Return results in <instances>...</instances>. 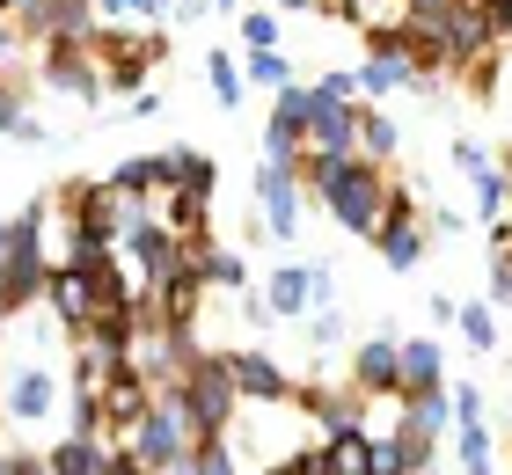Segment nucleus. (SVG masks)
<instances>
[{
  "label": "nucleus",
  "mask_w": 512,
  "mask_h": 475,
  "mask_svg": "<svg viewBox=\"0 0 512 475\" xmlns=\"http://www.w3.org/2000/svg\"><path fill=\"white\" fill-rule=\"evenodd\" d=\"M198 439H213V432H205V417H198V402L183 395V388H161L154 410L132 424L125 454H139L154 475H183V461L198 454Z\"/></svg>",
  "instance_id": "nucleus-1"
},
{
  "label": "nucleus",
  "mask_w": 512,
  "mask_h": 475,
  "mask_svg": "<svg viewBox=\"0 0 512 475\" xmlns=\"http://www.w3.org/2000/svg\"><path fill=\"white\" fill-rule=\"evenodd\" d=\"M52 337H66V322L52 315V307H44V322H37V337H30V359H15L8 373H0V417L22 424V432L52 417V410H59V395H74V388H59V373H52V366L37 359V344H52Z\"/></svg>",
  "instance_id": "nucleus-2"
},
{
  "label": "nucleus",
  "mask_w": 512,
  "mask_h": 475,
  "mask_svg": "<svg viewBox=\"0 0 512 475\" xmlns=\"http://www.w3.org/2000/svg\"><path fill=\"white\" fill-rule=\"evenodd\" d=\"M425 81V66H417V30L410 15L388 22V30H366V59H359V95L374 103V95H395V88H417Z\"/></svg>",
  "instance_id": "nucleus-3"
},
{
  "label": "nucleus",
  "mask_w": 512,
  "mask_h": 475,
  "mask_svg": "<svg viewBox=\"0 0 512 475\" xmlns=\"http://www.w3.org/2000/svg\"><path fill=\"white\" fill-rule=\"evenodd\" d=\"M37 74L44 88H59V95H74V103H103V59H96V37L74 44V37H52L44 44V59H37Z\"/></svg>",
  "instance_id": "nucleus-4"
},
{
  "label": "nucleus",
  "mask_w": 512,
  "mask_h": 475,
  "mask_svg": "<svg viewBox=\"0 0 512 475\" xmlns=\"http://www.w3.org/2000/svg\"><path fill=\"white\" fill-rule=\"evenodd\" d=\"M176 388L198 402L205 432H227V424L242 417V388H235V373H227V351H220V359H213V351H198V359H191V373H183Z\"/></svg>",
  "instance_id": "nucleus-5"
},
{
  "label": "nucleus",
  "mask_w": 512,
  "mask_h": 475,
  "mask_svg": "<svg viewBox=\"0 0 512 475\" xmlns=\"http://www.w3.org/2000/svg\"><path fill=\"white\" fill-rule=\"evenodd\" d=\"M256 212H264V242H293L300 212H308V183H300V169L264 161V169H256Z\"/></svg>",
  "instance_id": "nucleus-6"
},
{
  "label": "nucleus",
  "mask_w": 512,
  "mask_h": 475,
  "mask_svg": "<svg viewBox=\"0 0 512 475\" xmlns=\"http://www.w3.org/2000/svg\"><path fill=\"white\" fill-rule=\"evenodd\" d=\"M308 125H315V88H278L271 103V125H264V161H286L300 169V154H308Z\"/></svg>",
  "instance_id": "nucleus-7"
},
{
  "label": "nucleus",
  "mask_w": 512,
  "mask_h": 475,
  "mask_svg": "<svg viewBox=\"0 0 512 475\" xmlns=\"http://www.w3.org/2000/svg\"><path fill=\"white\" fill-rule=\"evenodd\" d=\"M374 249H381L388 271H417V264H425V227H417V198H410L403 183L388 190V212H381V227H374Z\"/></svg>",
  "instance_id": "nucleus-8"
},
{
  "label": "nucleus",
  "mask_w": 512,
  "mask_h": 475,
  "mask_svg": "<svg viewBox=\"0 0 512 475\" xmlns=\"http://www.w3.org/2000/svg\"><path fill=\"white\" fill-rule=\"evenodd\" d=\"M227 373H235L242 402H256V410H286V402H300V380L271 359V351H227Z\"/></svg>",
  "instance_id": "nucleus-9"
},
{
  "label": "nucleus",
  "mask_w": 512,
  "mask_h": 475,
  "mask_svg": "<svg viewBox=\"0 0 512 475\" xmlns=\"http://www.w3.org/2000/svg\"><path fill=\"white\" fill-rule=\"evenodd\" d=\"M395 337H366L352 359H344V380H352L359 395H374V402H403V359H395Z\"/></svg>",
  "instance_id": "nucleus-10"
},
{
  "label": "nucleus",
  "mask_w": 512,
  "mask_h": 475,
  "mask_svg": "<svg viewBox=\"0 0 512 475\" xmlns=\"http://www.w3.org/2000/svg\"><path fill=\"white\" fill-rule=\"evenodd\" d=\"M44 307L66 322V337H81L88 322H96V307H103V293H96V271H74V264H52V278H44Z\"/></svg>",
  "instance_id": "nucleus-11"
},
{
  "label": "nucleus",
  "mask_w": 512,
  "mask_h": 475,
  "mask_svg": "<svg viewBox=\"0 0 512 475\" xmlns=\"http://www.w3.org/2000/svg\"><path fill=\"white\" fill-rule=\"evenodd\" d=\"M308 154H359V103L315 88V125H308Z\"/></svg>",
  "instance_id": "nucleus-12"
},
{
  "label": "nucleus",
  "mask_w": 512,
  "mask_h": 475,
  "mask_svg": "<svg viewBox=\"0 0 512 475\" xmlns=\"http://www.w3.org/2000/svg\"><path fill=\"white\" fill-rule=\"evenodd\" d=\"M22 30H30L37 44H52V37H74V44H88L103 30V15H96V0H44L37 15H22Z\"/></svg>",
  "instance_id": "nucleus-13"
},
{
  "label": "nucleus",
  "mask_w": 512,
  "mask_h": 475,
  "mask_svg": "<svg viewBox=\"0 0 512 475\" xmlns=\"http://www.w3.org/2000/svg\"><path fill=\"white\" fill-rule=\"evenodd\" d=\"M264 300H271V315H278V322L315 315V307H322V264H286V271H271Z\"/></svg>",
  "instance_id": "nucleus-14"
},
{
  "label": "nucleus",
  "mask_w": 512,
  "mask_h": 475,
  "mask_svg": "<svg viewBox=\"0 0 512 475\" xmlns=\"http://www.w3.org/2000/svg\"><path fill=\"white\" fill-rule=\"evenodd\" d=\"M161 227H169V234H183V242H191V249H205V242H213V190H161Z\"/></svg>",
  "instance_id": "nucleus-15"
},
{
  "label": "nucleus",
  "mask_w": 512,
  "mask_h": 475,
  "mask_svg": "<svg viewBox=\"0 0 512 475\" xmlns=\"http://www.w3.org/2000/svg\"><path fill=\"white\" fill-rule=\"evenodd\" d=\"M395 359H403V402L425 395V388H447V344L439 337H410Z\"/></svg>",
  "instance_id": "nucleus-16"
},
{
  "label": "nucleus",
  "mask_w": 512,
  "mask_h": 475,
  "mask_svg": "<svg viewBox=\"0 0 512 475\" xmlns=\"http://www.w3.org/2000/svg\"><path fill=\"white\" fill-rule=\"evenodd\" d=\"M359 402H366V395L352 388V380H344V388H300V410H315L322 432H359V424H366Z\"/></svg>",
  "instance_id": "nucleus-17"
},
{
  "label": "nucleus",
  "mask_w": 512,
  "mask_h": 475,
  "mask_svg": "<svg viewBox=\"0 0 512 475\" xmlns=\"http://www.w3.org/2000/svg\"><path fill=\"white\" fill-rule=\"evenodd\" d=\"M44 461H52V475H103L110 446H103V439H88V432H59Z\"/></svg>",
  "instance_id": "nucleus-18"
},
{
  "label": "nucleus",
  "mask_w": 512,
  "mask_h": 475,
  "mask_svg": "<svg viewBox=\"0 0 512 475\" xmlns=\"http://www.w3.org/2000/svg\"><path fill=\"white\" fill-rule=\"evenodd\" d=\"M469 190H476V212H483V227H498L505 220V205H512V169H498L491 154L469 169Z\"/></svg>",
  "instance_id": "nucleus-19"
},
{
  "label": "nucleus",
  "mask_w": 512,
  "mask_h": 475,
  "mask_svg": "<svg viewBox=\"0 0 512 475\" xmlns=\"http://www.w3.org/2000/svg\"><path fill=\"white\" fill-rule=\"evenodd\" d=\"M454 468L461 475H498V446H491V424L483 417L454 424Z\"/></svg>",
  "instance_id": "nucleus-20"
},
{
  "label": "nucleus",
  "mask_w": 512,
  "mask_h": 475,
  "mask_svg": "<svg viewBox=\"0 0 512 475\" xmlns=\"http://www.w3.org/2000/svg\"><path fill=\"white\" fill-rule=\"evenodd\" d=\"M110 183H118L125 198H161V190H169V154H132V161L110 169Z\"/></svg>",
  "instance_id": "nucleus-21"
},
{
  "label": "nucleus",
  "mask_w": 512,
  "mask_h": 475,
  "mask_svg": "<svg viewBox=\"0 0 512 475\" xmlns=\"http://www.w3.org/2000/svg\"><path fill=\"white\" fill-rule=\"evenodd\" d=\"M198 278H205V293H249V264L235 249H220V242L198 249Z\"/></svg>",
  "instance_id": "nucleus-22"
},
{
  "label": "nucleus",
  "mask_w": 512,
  "mask_h": 475,
  "mask_svg": "<svg viewBox=\"0 0 512 475\" xmlns=\"http://www.w3.org/2000/svg\"><path fill=\"white\" fill-rule=\"evenodd\" d=\"M359 154L381 161V169L403 154V132H395V117H381V103H359Z\"/></svg>",
  "instance_id": "nucleus-23"
},
{
  "label": "nucleus",
  "mask_w": 512,
  "mask_h": 475,
  "mask_svg": "<svg viewBox=\"0 0 512 475\" xmlns=\"http://www.w3.org/2000/svg\"><path fill=\"white\" fill-rule=\"evenodd\" d=\"M322 461H330V475H374V432H330V446H322Z\"/></svg>",
  "instance_id": "nucleus-24"
},
{
  "label": "nucleus",
  "mask_w": 512,
  "mask_h": 475,
  "mask_svg": "<svg viewBox=\"0 0 512 475\" xmlns=\"http://www.w3.org/2000/svg\"><path fill=\"white\" fill-rule=\"evenodd\" d=\"M395 446H403V468L410 475H432V461H439V432H432V424H417L403 410V417H395Z\"/></svg>",
  "instance_id": "nucleus-25"
},
{
  "label": "nucleus",
  "mask_w": 512,
  "mask_h": 475,
  "mask_svg": "<svg viewBox=\"0 0 512 475\" xmlns=\"http://www.w3.org/2000/svg\"><path fill=\"white\" fill-rule=\"evenodd\" d=\"M118 366L125 359H110V351H96V344H74V395H103Z\"/></svg>",
  "instance_id": "nucleus-26"
},
{
  "label": "nucleus",
  "mask_w": 512,
  "mask_h": 475,
  "mask_svg": "<svg viewBox=\"0 0 512 475\" xmlns=\"http://www.w3.org/2000/svg\"><path fill=\"white\" fill-rule=\"evenodd\" d=\"M183 475H242V454H235V439H227V432L198 439V454L183 461Z\"/></svg>",
  "instance_id": "nucleus-27"
},
{
  "label": "nucleus",
  "mask_w": 512,
  "mask_h": 475,
  "mask_svg": "<svg viewBox=\"0 0 512 475\" xmlns=\"http://www.w3.org/2000/svg\"><path fill=\"white\" fill-rule=\"evenodd\" d=\"M454 329L469 337V351H498V315H491V300H461Z\"/></svg>",
  "instance_id": "nucleus-28"
},
{
  "label": "nucleus",
  "mask_w": 512,
  "mask_h": 475,
  "mask_svg": "<svg viewBox=\"0 0 512 475\" xmlns=\"http://www.w3.org/2000/svg\"><path fill=\"white\" fill-rule=\"evenodd\" d=\"M242 74H249L256 88H271V95H278V88H293V59H286V52H278V44H256V52H249V66H242Z\"/></svg>",
  "instance_id": "nucleus-29"
},
{
  "label": "nucleus",
  "mask_w": 512,
  "mask_h": 475,
  "mask_svg": "<svg viewBox=\"0 0 512 475\" xmlns=\"http://www.w3.org/2000/svg\"><path fill=\"white\" fill-rule=\"evenodd\" d=\"M205 81H213V103H220V110H235V103H242V81H249V74L235 66V52H205Z\"/></svg>",
  "instance_id": "nucleus-30"
},
{
  "label": "nucleus",
  "mask_w": 512,
  "mask_h": 475,
  "mask_svg": "<svg viewBox=\"0 0 512 475\" xmlns=\"http://www.w3.org/2000/svg\"><path fill=\"white\" fill-rule=\"evenodd\" d=\"M169 183H176V190H213V154L176 147V154H169Z\"/></svg>",
  "instance_id": "nucleus-31"
},
{
  "label": "nucleus",
  "mask_w": 512,
  "mask_h": 475,
  "mask_svg": "<svg viewBox=\"0 0 512 475\" xmlns=\"http://www.w3.org/2000/svg\"><path fill=\"white\" fill-rule=\"evenodd\" d=\"M491 300L512 307V227L505 220L491 227Z\"/></svg>",
  "instance_id": "nucleus-32"
},
{
  "label": "nucleus",
  "mask_w": 512,
  "mask_h": 475,
  "mask_svg": "<svg viewBox=\"0 0 512 475\" xmlns=\"http://www.w3.org/2000/svg\"><path fill=\"white\" fill-rule=\"evenodd\" d=\"M403 410H410L417 424H432V432H439V439H447V432H454V395H447V388H425V395H410V402H403Z\"/></svg>",
  "instance_id": "nucleus-33"
},
{
  "label": "nucleus",
  "mask_w": 512,
  "mask_h": 475,
  "mask_svg": "<svg viewBox=\"0 0 512 475\" xmlns=\"http://www.w3.org/2000/svg\"><path fill=\"white\" fill-rule=\"evenodd\" d=\"M103 22H161L169 15V0H96Z\"/></svg>",
  "instance_id": "nucleus-34"
},
{
  "label": "nucleus",
  "mask_w": 512,
  "mask_h": 475,
  "mask_svg": "<svg viewBox=\"0 0 512 475\" xmlns=\"http://www.w3.org/2000/svg\"><path fill=\"white\" fill-rule=\"evenodd\" d=\"M0 132H8V139H22V147H44V125H37V117L22 110V103H8V110H0Z\"/></svg>",
  "instance_id": "nucleus-35"
},
{
  "label": "nucleus",
  "mask_w": 512,
  "mask_h": 475,
  "mask_svg": "<svg viewBox=\"0 0 512 475\" xmlns=\"http://www.w3.org/2000/svg\"><path fill=\"white\" fill-rule=\"evenodd\" d=\"M308 337H315L322 351H337V344H344V315H337V307H315V322H308Z\"/></svg>",
  "instance_id": "nucleus-36"
},
{
  "label": "nucleus",
  "mask_w": 512,
  "mask_h": 475,
  "mask_svg": "<svg viewBox=\"0 0 512 475\" xmlns=\"http://www.w3.org/2000/svg\"><path fill=\"white\" fill-rule=\"evenodd\" d=\"M242 44H249V52H256V44H278V15L249 8V15H242Z\"/></svg>",
  "instance_id": "nucleus-37"
},
{
  "label": "nucleus",
  "mask_w": 512,
  "mask_h": 475,
  "mask_svg": "<svg viewBox=\"0 0 512 475\" xmlns=\"http://www.w3.org/2000/svg\"><path fill=\"white\" fill-rule=\"evenodd\" d=\"M374 475H410V468H403V446H395V432H374Z\"/></svg>",
  "instance_id": "nucleus-38"
},
{
  "label": "nucleus",
  "mask_w": 512,
  "mask_h": 475,
  "mask_svg": "<svg viewBox=\"0 0 512 475\" xmlns=\"http://www.w3.org/2000/svg\"><path fill=\"white\" fill-rule=\"evenodd\" d=\"M22 37H30V30H22V15H0V66L22 59Z\"/></svg>",
  "instance_id": "nucleus-39"
},
{
  "label": "nucleus",
  "mask_w": 512,
  "mask_h": 475,
  "mask_svg": "<svg viewBox=\"0 0 512 475\" xmlns=\"http://www.w3.org/2000/svg\"><path fill=\"white\" fill-rule=\"evenodd\" d=\"M447 395H454V424L483 417V395H476V380H461V388H447Z\"/></svg>",
  "instance_id": "nucleus-40"
},
{
  "label": "nucleus",
  "mask_w": 512,
  "mask_h": 475,
  "mask_svg": "<svg viewBox=\"0 0 512 475\" xmlns=\"http://www.w3.org/2000/svg\"><path fill=\"white\" fill-rule=\"evenodd\" d=\"M125 117H132V125H147V117H161V95H154V88L125 95Z\"/></svg>",
  "instance_id": "nucleus-41"
},
{
  "label": "nucleus",
  "mask_w": 512,
  "mask_h": 475,
  "mask_svg": "<svg viewBox=\"0 0 512 475\" xmlns=\"http://www.w3.org/2000/svg\"><path fill=\"white\" fill-rule=\"evenodd\" d=\"M447 8H454V0H403L410 22H432V15H447Z\"/></svg>",
  "instance_id": "nucleus-42"
},
{
  "label": "nucleus",
  "mask_w": 512,
  "mask_h": 475,
  "mask_svg": "<svg viewBox=\"0 0 512 475\" xmlns=\"http://www.w3.org/2000/svg\"><path fill=\"white\" fill-rule=\"evenodd\" d=\"M103 475H154V468L139 461V454H110V461H103Z\"/></svg>",
  "instance_id": "nucleus-43"
},
{
  "label": "nucleus",
  "mask_w": 512,
  "mask_h": 475,
  "mask_svg": "<svg viewBox=\"0 0 512 475\" xmlns=\"http://www.w3.org/2000/svg\"><path fill=\"white\" fill-rule=\"evenodd\" d=\"M476 161H483V147H476V139H454V169H461V176H469V169H476Z\"/></svg>",
  "instance_id": "nucleus-44"
},
{
  "label": "nucleus",
  "mask_w": 512,
  "mask_h": 475,
  "mask_svg": "<svg viewBox=\"0 0 512 475\" xmlns=\"http://www.w3.org/2000/svg\"><path fill=\"white\" fill-rule=\"evenodd\" d=\"M169 15L176 22H198V15H213V0H169Z\"/></svg>",
  "instance_id": "nucleus-45"
},
{
  "label": "nucleus",
  "mask_w": 512,
  "mask_h": 475,
  "mask_svg": "<svg viewBox=\"0 0 512 475\" xmlns=\"http://www.w3.org/2000/svg\"><path fill=\"white\" fill-rule=\"evenodd\" d=\"M483 15H491L498 30H512V0H483Z\"/></svg>",
  "instance_id": "nucleus-46"
},
{
  "label": "nucleus",
  "mask_w": 512,
  "mask_h": 475,
  "mask_svg": "<svg viewBox=\"0 0 512 475\" xmlns=\"http://www.w3.org/2000/svg\"><path fill=\"white\" fill-rule=\"evenodd\" d=\"M278 8H286V15H315L322 0H278Z\"/></svg>",
  "instance_id": "nucleus-47"
},
{
  "label": "nucleus",
  "mask_w": 512,
  "mask_h": 475,
  "mask_svg": "<svg viewBox=\"0 0 512 475\" xmlns=\"http://www.w3.org/2000/svg\"><path fill=\"white\" fill-rule=\"evenodd\" d=\"M8 242H15V220H0V256H8Z\"/></svg>",
  "instance_id": "nucleus-48"
},
{
  "label": "nucleus",
  "mask_w": 512,
  "mask_h": 475,
  "mask_svg": "<svg viewBox=\"0 0 512 475\" xmlns=\"http://www.w3.org/2000/svg\"><path fill=\"white\" fill-rule=\"evenodd\" d=\"M0 475H15V446H0Z\"/></svg>",
  "instance_id": "nucleus-49"
},
{
  "label": "nucleus",
  "mask_w": 512,
  "mask_h": 475,
  "mask_svg": "<svg viewBox=\"0 0 512 475\" xmlns=\"http://www.w3.org/2000/svg\"><path fill=\"white\" fill-rule=\"evenodd\" d=\"M15 103V95H8V66H0V110H8Z\"/></svg>",
  "instance_id": "nucleus-50"
},
{
  "label": "nucleus",
  "mask_w": 512,
  "mask_h": 475,
  "mask_svg": "<svg viewBox=\"0 0 512 475\" xmlns=\"http://www.w3.org/2000/svg\"><path fill=\"white\" fill-rule=\"evenodd\" d=\"M235 8H242V0H213V15H235Z\"/></svg>",
  "instance_id": "nucleus-51"
}]
</instances>
